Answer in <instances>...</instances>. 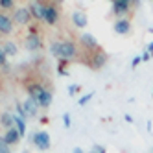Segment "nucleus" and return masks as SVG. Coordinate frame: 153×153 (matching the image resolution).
I'll use <instances>...</instances> for the list:
<instances>
[{
    "instance_id": "obj_32",
    "label": "nucleus",
    "mask_w": 153,
    "mask_h": 153,
    "mask_svg": "<svg viewBox=\"0 0 153 153\" xmlns=\"http://www.w3.org/2000/svg\"><path fill=\"white\" fill-rule=\"evenodd\" d=\"M133 2H138V0H133Z\"/></svg>"
},
{
    "instance_id": "obj_25",
    "label": "nucleus",
    "mask_w": 153,
    "mask_h": 153,
    "mask_svg": "<svg viewBox=\"0 0 153 153\" xmlns=\"http://www.w3.org/2000/svg\"><path fill=\"white\" fill-rule=\"evenodd\" d=\"M78 91H79V85H70V87H68V92H70L72 96L78 92Z\"/></svg>"
},
{
    "instance_id": "obj_5",
    "label": "nucleus",
    "mask_w": 153,
    "mask_h": 153,
    "mask_svg": "<svg viewBox=\"0 0 153 153\" xmlns=\"http://www.w3.org/2000/svg\"><path fill=\"white\" fill-rule=\"evenodd\" d=\"M13 17H9L6 13H0V33H4V35H9V33H13Z\"/></svg>"
},
{
    "instance_id": "obj_29",
    "label": "nucleus",
    "mask_w": 153,
    "mask_h": 153,
    "mask_svg": "<svg viewBox=\"0 0 153 153\" xmlns=\"http://www.w3.org/2000/svg\"><path fill=\"white\" fill-rule=\"evenodd\" d=\"M72 153H83V149H81V148H74V151H72Z\"/></svg>"
},
{
    "instance_id": "obj_13",
    "label": "nucleus",
    "mask_w": 153,
    "mask_h": 153,
    "mask_svg": "<svg viewBox=\"0 0 153 153\" xmlns=\"http://www.w3.org/2000/svg\"><path fill=\"white\" fill-rule=\"evenodd\" d=\"M42 6L45 4H41V2H30V13L33 19H42Z\"/></svg>"
},
{
    "instance_id": "obj_21",
    "label": "nucleus",
    "mask_w": 153,
    "mask_h": 153,
    "mask_svg": "<svg viewBox=\"0 0 153 153\" xmlns=\"http://www.w3.org/2000/svg\"><path fill=\"white\" fill-rule=\"evenodd\" d=\"M0 153H11V149H9V146L4 142V137H0Z\"/></svg>"
},
{
    "instance_id": "obj_22",
    "label": "nucleus",
    "mask_w": 153,
    "mask_h": 153,
    "mask_svg": "<svg viewBox=\"0 0 153 153\" xmlns=\"http://www.w3.org/2000/svg\"><path fill=\"white\" fill-rule=\"evenodd\" d=\"M92 96H94V92H89V94H85V96H81V98H79V105H85V103L89 102V100H91Z\"/></svg>"
},
{
    "instance_id": "obj_3",
    "label": "nucleus",
    "mask_w": 153,
    "mask_h": 153,
    "mask_svg": "<svg viewBox=\"0 0 153 153\" xmlns=\"http://www.w3.org/2000/svg\"><path fill=\"white\" fill-rule=\"evenodd\" d=\"M31 142H33V146H37V148L42 149V151L50 149V135L45 133V131H39V133H35L33 137H31Z\"/></svg>"
},
{
    "instance_id": "obj_28",
    "label": "nucleus",
    "mask_w": 153,
    "mask_h": 153,
    "mask_svg": "<svg viewBox=\"0 0 153 153\" xmlns=\"http://www.w3.org/2000/svg\"><path fill=\"white\" fill-rule=\"evenodd\" d=\"M148 52H149L151 56H153V42H149V46H148Z\"/></svg>"
},
{
    "instance_id": "obj_20",
    "label": "nucleus",
    "mask_w": 153,
    "mask_h": 153,
    "mask_svg": "<svg viewBox=\"0 0 153 153\" xmlns=\"http://www.w3.org/2000/svg\"><path fill=\"white\" fill-rule=\"evenodd\" d=\"M13 4H15V0H0V9H11L13 7Z\"/></svg>"
},
{
    "instance_id": "obj_11",
    "label": "nucleus",
    "mask_w": 153,
    "mask_h": 153,
    "mask_svg": "<svg viewBox=\"0 0 153 153\" xmlns=\"http://www.w3.org/2000/svg\"><path fill=\"white\" fill-rule=\"evenodd\" d=\"M129 30H131V22L127 19H118L114 22V31L116 33H129Z\"/></svg>"
},
{
    "instance_id": "obj_33",
    "label": "nucleus",
    "mask_w": 153,
    "mask_h": 153,
    "mask_svg": "<svg viewBox=\"0 0 153 153\" xmlns=\"http://www.w3.org/2000/svg\"><path fill=\"white\" fill-rule=\"evenodd\" d=\"M57 2H63V0H57Z\"/></svg>"
},
{
    "instance_id": "obj_23",
    "label": "nucleus",
    "mask_w": 153,
    "mask_h": 153,
    "mask_svg": "<svg viewBox=\"0 0 153 153\" xmlns=\"http://www.w3.org/2000/svg\"><path fill=\"white\" fill-rule=\"evenodd\" d=\"M6 59H7V56H6V52L0 48V67H2V65H6Z\"/></svg>"
},
{
    "instance_id": "obj_6",
    "label": "nucleus",
    "mask_w": 153,
    "mask_h": 153,
    "mask_svg": "<svg viewBox=\"0 0 153 153\" xmlns=\"http://www.w3.org/2000/svg\"><path fill=\"white\" fill-rule=\"evenodd\" d=\"M105 61H107V53L103 50L98 48L96 52H92V57H91V67L92 68H102L105 65Z\"/></svg>"
},
{
    "instance_id": "obj_26",
    "label": "nucleus",
    "mask_w": 153,
    "mask_h": 153,
    "mask_svg": "<svg viewBox=\"0 0 153 153\" xmlns=\"http://www.w3.org/2000/svg\"><path fill=\"white\" fill-rule=\"evenodd\" d=\"M140 61H142V57H138V56H137V57L133 59V63H131V65H133V67H137V65H138Z\"/></svg>"
},
{
    "instance_id": "obj_15",
    "label": "nucleus",
    "mask_w": 153,
    "mask_h": 153,
    "mask_svg": "<svg viewBox=\"0 0 153 153\" xmlns=\"http://www.w3.org/2000/svg\"><path fill=\"white\" fill-rule=\"evenodd\" d=\"M113 9H114V13L122 19L124 15H127L129 11V4H122V2H113Z\"/></svg>"
},
{
    "instance_id": "obj_27",
    "label": "nucleus",
    "mask_w": 153,
    "mask_h": 153,
    "mask_svg": "<svg viewBox=\"0 0 153 153\" xmlns=\"http://www.w3.org/2000/svg\"><path fill=\"white\" fill-rule=\"evenodd\" d=\"M149 57H151V53H149V52H146L144 56H142V61H149Z\"/></svg>"
},
{
    "instance_id": "obj_19",
    "label": "nucleus",
    "mask_w": 153,
    "mask_h": 153,
    "mask_svg": "<svg viewBox=\"0 0 153 153\" xmlns=\"http://www.w3.org/2000/svg\"><path fill=\"white\" fill-rule=\"evenodd\" d=\"M67 65H68V59H61V61H59V67H57L59 74H63V76L68 74V72H67Z\"/></svg>"
},
{
    "instance_id": "obj_7",
    "label": "nucleus",
    "mask_w": 153,
    "mask_h": 153,
    "mask_svg": "<svg viewBox=\"0 0 153 153\" xmlns=\"http://www.w3.org/2000/svg\"><path fill=\"white\" fill-rule=\"evenodd\" d=\"M81 46H85L87 50H91V52H96L98 50V41L91 33H83L81 35Z\"/></svg>"
},
{
    "instance_id": "obj_2",
    "label": "nucleus",
    "mask_w": 153,
    "mask_h": 153,
    "mask_svg": "<svg viewBox=\"0 0 153 153\" xmlns=\"http://www.w3.org/2000/svg\"><path fill=\"white\" fill-rule=\"evenodd\" d=\"M57 19H59V13H57V9L53 4H45L42 6V20H45L46 24H56L57 22Z\"/></svg>"
},
{
    "instance_id": "obj_12",
    "label": "nucleus",
    "mask_w": 153,
    "mask_h": 153,
    "mask_svg": "<svg viewBox=\"0 0 153 153\" xmlns=\"http://www.w3.org/2000/svg\"><path fill=\"white\" fill-rule=\"evenodd\" d=\"M72 22L78 26V28H85L87 26V15L85 13H81V11H74V15H72Z\"/></svg>"
},
{
    "instance_id": "obj_10",
    "label": "nucleus",
    "mask_w": 153,
    "mask_h": 153,
    "mask_svg": "<svg viewBox=\"0 0 153 153\" xmlns=\"http://www.w3.org/2000/svg\"><path fill=\"white\" fill-rule=\"evenodd\" d=\"M37 103H39V107H42V109H48L50 103H52V92H50L48 89H45V91L41 92V96L37 98Z\"/></svg>"
},
{
    "instance_id": "obj_24",
    "label": "nucleus",
    "mask_w": 153,
    "mask_h": 153,
    "mask_svg": "<svg viewBox=\"0 0 153 153\" xmlns=\"http://www.w3.org/2000/svg\"><path fill=\"white\" fill-rule=\"evenodd\" d=\"M63 120H65V127H70V114L68 113L63 114Z\"/></svg>"
},
{
    "instance_id": "obj_30",
    "label": "nucleus",
    "mask_w": 153,
    "mask_h": 153,
    "mask_svg": "<svg viewBox=\"0 0 153 153\" xmlns=\"http://www.w3.org/2000/svg\"><path fill=\"white\" fill-rule=\"evenodd\" d=\"M31 2H41V0H31Z\"/></svg>"
},
{
    "instance_id": "obj_8",
    "label": "nucleus",
    "mask_w": 153,
    "mask_h": 153,
    "mask_svg": "<svg viewBox=\"0 0 153 153\" xmlns=\"http://www.w3.org/2000/svg\"><path fill=\"white\" fill-rule=\"evenodd\" d=\"M26 45H28V48H31V50H37V48H41V37H39V33H37V30L33 31L31 30L30 31V35H28V39H26Z\"/></svg>"
},
{
    "instance_id": "obj_14",
    "label": "nucleus",
    "mask_w": 153,
    "mask_h": 153,
    "mask_svg": "<svg viewBox=\"0 0 153 153\" xmlns=\"http://www.w3.org/2000/svg\"><path fill=\"white\" fill-rule=\"evenodd\" d=\"M22 107H24L26 114H35V113H37V107H39V103H37V100H33V98H28V100H26V103H24Z\"/></svg>"
},
{
    "instance_id": "obj_1",
    "label": "nucleus",
    "mask_w": 153,
    "mask_h": 153,
    "mask_svg": "<svg viewBox=\"0 0 153 153\" xmlns=\"http://www.w3.org/2000/svg\"><path fill=\"white\" fill-rule=\"evenodd\" d=\"M50 52L59 59H72L78 53V46L72 41H63V42H53L50 46Z\"/></svg>"
},
{
    "instance_id": "obj_18",
    "label": "nucleus",
    "mask_w": 153,
    "mask_h": 153,
    "mask_svg": "<svg viewBox=\"0 0 153 153\" xmlns=\"http://www.w3.org/2000/svg\"><path fill=\"white\" fill-rule=\"evenodd\" d=\"M2 50L6 52V56H15V53H17V46L13 45V42H6Z\"/></svg>"
},
{
    "instance_id": "obj_9",
    "label": "nucleus",
    "mask_w": 153,
    "mask_h": 153,
    "mask_svg": "<svg viewBox=\"0 0 153 153\" xmlns=\"http://www.w3.org/2000/svg\"><path fill=\"white\" fill-rule=\"evenodd\" d=\"M19 138H20V135H19L17 127L7 129V131H6V135H4V142H6L7 146H13V144H17V142H19Z\"/></svg>"
},
{
    "instance_id": "obj_17",
    "label": "nucleus",
    "mask_w": 153,
    "mask_h": 153,
    "mask_svg": "<svg viewBox=\"0 0 153 153\" xmlns=\"http://www.w3.org/2000/svg\"><path fill=\"white\" fill-rule=\"evenodd\" d=\"M0 122H2V126H6L7 129H11V124H15V120H13V116H11V114L4 113V114H2V120H0Z\"/></svg>"
},
{
    "instance_id": "obj_4",
    "label": "nucleus",
    "mask_w": 153,
    "mask_h": 153,
    "mask_svg": "<svg viewBox=\"0 0 153 153\" xmlns=\"http://www.w3.org/2000/svg\"><path fill=\"white\" fill-rule=\"evenodd\" d=\"M30 20H31V13H30L28 7H19V9H15V13H13V22L15 24L22 26V24H28Z\"/></svg>"
},
{
    "instance_id": "obj_31",
    "label": "nucleus",
    "mask_w": 153,
    "mask_h": 153,
    "mask_svg": "<svg viewBox=\"0 0 153 153\" xmlns=\"http://www.w3.org/2000/svg\"><path fill=\"white\" fill-rule=\"evenodd\" d=\"M91 153H98V151H96V149H92V151H91Z\"/></svg>"
},
{
    "instance_id": "obj_16",
    "label": "nucleus",
    "mask_w": 153,
    "mask_h": 153,
    "mask_svg": "<svg viewBox=\"0 0 153 153\" xmlns=\"http://www.w3.org/2000/svg\"><path fill=\"white\" fill-rule=\"evenodd\" d=\"M13 120H15V127L19 131V135L24 137V133H26V122H24V118L22 116H13Z\"/></svg>"
}]
</instances>
